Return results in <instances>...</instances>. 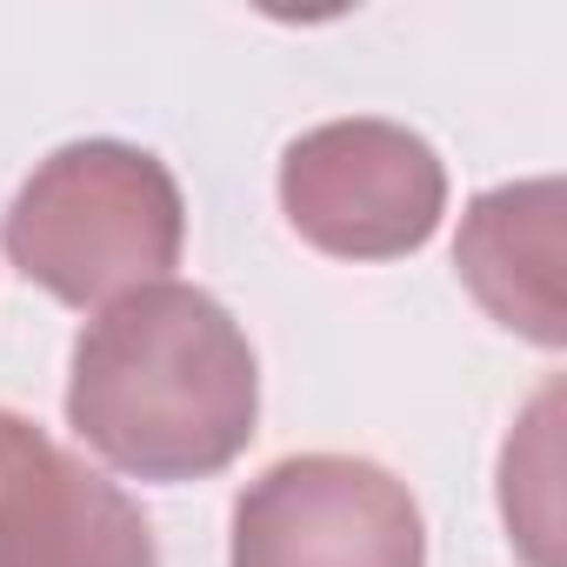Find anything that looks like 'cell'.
<instances>
[{"mask_svg": "<svg viewBox=\"0 0 567 567\" xmlns=\"http://www.w3.org/2000/svg\"><path fill=\"white\" fill-rule=\"evenodd\" d=\"M260 421V368L240 321L187 280L107 301L68 374V427L134 481H207Z\"/></svg>", "mask_w": 567, "mask_h": 567, "instance_id": "6da1fadb", "label": "cell"}, {"mask_svg": "<svg viewBox=\"0 0 567 567\" xmlns=\"http://www.w3.org/2000/svg\"><path fill=\"white\" fill-rule=\"evenodd\" d=\"M8 260L68 308H107L167 280L187 240L181 181L127 141H74L48 154L8 207Z\"/></svg>", "mask_w": 567, "mask_h": 567, "instance_id": "7a4b0ae2", "label": "cell"}, {"mask_svg": "<svg viewBox=\"0 0 567 567\" xmlns=\"http://www.w3.org/2000/svg\"><path fill=\"white\" fill-rule=\"evenodd\" d=\"M280 214L334 260H401L434 240L447 167L401 121H321L280 154Z\"/></svg>", "mask_w": 567, "mask_h": 567, "instance_id": "3957f363", "label": "cell"}, {"mask_svg": "<svg viewBox=\"0 0 567 567\" xmlns=\"http://www.w3.org/2000/svg\"><path fill=\"white\" fill-rule=\"evenodd\" d=\"M227 567H427V527L381 461L288 454L240 487Z\"/></svg>", "mask_w": 567, "mask_h": 567, "instance_id": "277c9868", "label": "cell"}, {"mask_svg": "<svg viewBox=\"0 0 567 567\" xmlns=\"http://www.w3.org/2000/svg\"><path fill=\"white\" fill-rule=\"evenodd\" d=\"M0 567H161V554L121 481L34 434L0 481Z\"/></svg>", "mask_w": 567, "mask_h": 567, "instance_id": "5b68a950", "label": "cell"}, {"mask_svg": "<svg viewBox=\"0 0 567 567\" xmlns=\"http://www.w3.org/2000/svg\"><path fill=\"white\" fill-rule=\"evenodd\" d=\"M454 267L467 295L520 341L560 348L567 341V295H560V181H507L487 187L461 214Z\"/></svg>", "mask_w": 567, "mask_h": 567, "instance_id": "8992f818", "label": "cell"}, {"mask_svg": "<svg viewBox=\"0 0 567 567\" xmlns=\"http://www.w3.org/2000/svg\"><path fill=\"white\" fill-rule=\"evenodd\" d=\"M560 381H547L534 394V408L514 421L507 447H501V520L507 540L527 554V567H560L554 540H560Z\"/></svg>", "mask_w": 567, "mask_h": 567, "instance_id": "52a82bcc", "label": "cell"}, {"mask_svg": "<svg viewBox=\"0 0 567 567\" xmlns=\"http://www.w3.org/2000/svg\"><path fill=\"white\" fill-rule=\"evenodd\" d=\"M34 434H41L34 421H21V414H8V408H0V481L14 474V461L28 454V441H34Z\"/></svg>", "mask_w": 567, "mask_h": 567, "instance_id": "ba28073f", "label": "cell"}]
</instances>
